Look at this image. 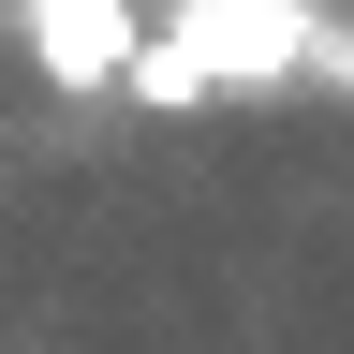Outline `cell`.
<instances>
[{
	"instance_id": "cell-2",
	"label": "cell",
	"mask_w": 354,
	"mask_h": 354,
	"mask_svg": "<svg viewBox=\"0 0 354 354\" xmlns=\"http://www.w3.org/2000/svg\"><path fill=\"white\" fill-rule=\"evenodd\" d=\"M15 30L59 88H118V59L148 44V0H15Z\"/></svg>"
},
{
	"instance_id": "cell-4",
	"label": "cell",
	"mask_w": 354,
	"mask_h": 354,
	"mask_svg": "<svg viewBox=\"0 0 354 354\" xmlns=\"http://www.w3.org/2000/svg\"><path fill=\"white\" fill-rule=\"evenodd\" d=\"M310 74H339V88H354V30H325V44H310Z\"/></svg>"
},
{
	"instance_id": "cell-3",
	"label": "cell",
	"mask_w": 354,
	"mask_h": 354,
	"mask_svg": "<svg viewBox=\"0 0 354 354\" xmlns=\"http://www.w3.org/2000/svg\"><path fill=\"white\" fill-rule=\"evenodd\" d=\"M118 88H133V104H162V118H192V104H221V88H207V74H192V59L162 44V15H148V44L118 59Z\"/></svg>"
},
{
	"instance_id": "cell-1",
	"label": "cell",
	"mask_w": 354,
	"mask_h": 354,
	"mask_svg": "<svg viewBox=\"0 0 354 354\" xmlns=\"http://www.w3.org/2000/svg\"><path fill=\"white\" fill-rule=\"evenodd\" d=\"M162 44L207 88H281V74H310L325 15H310V0H162Z\"/></svg>"
}]
</instances>
